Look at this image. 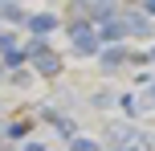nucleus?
I'll use <instances>...</instances> for the list:
<instances>
[{
  "mask_svg": "<svg viewBox=\"0 0 155 151\" xmlns=\"http://www.w3.org/2000/svg\"><path fill=\"white\" fill-rule=\"evenodd\" d=\"M147 98H155V82H151V86H147Z\"/></svg>",
  "mask_w": 155,
  "mask_h": 151,
  "instance_id": "17",
  "label": "nucleus"
},
{
  "mask_svg": "<svg viewBox=\"0 0 155 151\" xmlns=\"http://www.w3.org/2000/svg\"><path fill=\"white\" fill-rule=\"evenodd\" d=\"M118 21H123V25H127V33H135V37H147V33H151V25H147V16H143V12L123 8V16H118Z\"/></svg>",
  "mask_w": 155,
  "mask_h": 151,
  "instance_id": "5",
  "label": "nucleus"
},
{
  "mask_svg": "<svg viewBox=\"0 0 155 151\" xmlns=\"http://www.w3.org/2000/svg\"><path fill=\"white\" fill-rule=\"evenodd\" d=\"M127 61H131V49H127V45H110V49H102V70H106V74H118Z\"/></svg>",
  "mask_w": 155,
  "mask_h": 151,
  "instance_id": "3",
  "label": "nucleus"
},
{
  "mask_svg": "<svg viewBox=\"0 0 155 151\" xmlns=\"http://www.w3.org/2000/svg\"><path fill=\"white\" fill-rule=\"evenodd\" d=\"M0 78H4V57H0Z\"/></svg>",
  "mask_w": 155,
  "mask_h": 151,
  "instance_id": "18",
  "label": "nucleus"
},
{
  "mask_svg": "<svg viewBox=\"0 0 155 151\" xmlns=\"http://www.w3.org/2000/svg\"><path fill=\"white\" fill-rule=\"evenodd\" d=\"M139 135V127H135V123H114V127H106V139L110 143H114V151L127 143V139H135Z\"/></svg>",
  "mask_w": 155,
  "mask_h": 151,
  "instance_id": "6",
  "label": "nucleus"
},
{
  "mask_svg": "<svg viewBox=\"0 0 155 151\" xmlns=\"http://www.w3.org/2000/svg\"><path fill=\"white\" fill-rule=\"evenodd\" d=\"M53 29H57V16H53V12H33V16H29V33H33V37L45 41Z\"/></svg>",
  "mask_w": 155,
  "mask_h": 151,
  "instance_id": "4",
  "label": "nucleus"
},
{
  "mask_svg": "<svg viewBox=\"0 0 155 151\" xmlns=\"http://www.w3.org/2000/svg\"><path fill=\"white\" fill-rule=\"evenodd\" d=\"M25 151H45V147H41V143H25Z\"/></svg>",
  "mask_w": 155,
  "mask_h": 151,
  "instance_id": "16",
  "label": "nucleus"
},
{
  "mask_svg": "<svg viewBox=\"0 0 155 151\" xmlns=\"http://www.w3.org/2000/svg\"><path fill=\"white\" fill-rule=\"evenodd\" d=\"M110 102H118V98H114V94H106V90H98V94H94V106H98V110H106Z\"/></svg>",
  "mask_w": 155,
  "mask_h": 151,
  "instance_id": "14",
  "label": "nucleus"
},
{
  "mask_svg": "<svg viewBox=\"0 0 155 151\" xmlns=\"http://www.w3.org/2000/svg\"><path fill=\"white\" fill-rule=\"evenodd\" d=\"M118 106H123L127 114H135V110H139V102H135V94H123V98H118Z\"/></svg>",
  "mask_w": 155,
  "mask_h": 151,
  "instance_id": "15",
  "label": "nucleus"
},
{
  "mask_svg": "<svg viewBox=\"0 0 155 151\" xmlns=\"http://www.w3.org/2000/svg\"><path fill=\"white\" fill-rule=\"evenodd\" d=\"M118 151H151V135H143V131H139V135H135V139H127Z\"/></svg>",
  "mask_w": 155,
  "mask_h": 151,
  "instance_id": "10",
  "label": "nucleus"
},
{
  "mask_svg": "<svg viewBox=\"0 0 155 151\" xmlns=\"http://www.w3.org/2000/svg\"><path fill=\"white\" fill-rule=\"evenodd\" d=\"M4 135H8V139H25V135H29V123H8Z\"/></svg>",
  "mask_w": 155,
  "mask_h": 151,
  "instance_id": "12",
  "label": "nucleus"
},
{
  "mask_svg": "<svg viewBox=\"0 0 155 151\" xmlns=\"http://www.w3.org/2000/svg\"><path fill=\"white\" fill-rule=\"evenodd\" d=\"M70 151H102V147L94 143V139H74V143H70Z\"/></svg>",
  "mask_w": 155,
  "mask_h": 151,
  "instance_id": "13",
  "label": "nucleus"
},
{
  "mask_svg": "<svg viewBox=\"0 0 155 151\" xmlns=\"http://www.w3.org/2000/svg\"><path fill=\"white\" fill-rule=\"evenodd\" d=\"M70 41H74V49H78V53H98L102 33L94 29L90 21H74V25H70Z\"/></svg>",
  "mask_w": 155,
  "mask_h": 151,
  "instance_id": "2",
  "label": "nucleus"
},
{
  "mask_svg": "<svg viewBox=\"0 0 155 151\" xmlns=\"http://www.w3.org/2000/svg\"><path fill=\"white\" fill-rule=\"evenodd\" d=\"M98 33H102V41H110V45H118V41L127 37V25H123V21H110V25H102Z\"/></svg>",
  "mask_w": 155,
  "mask_h": 151,
  "instance_id": "8",
  "label": "nucleus"
},
{
  "mask_svg": "<svg viewBox=\"0 0 155 151\" xmlns=\"http://www.w3.org/2000/svg\"><path fill=\"white\" fill-rule=\"evenodd\" d=\"M49 123H53V127H57V135H61V139H70V143L78 139V135H74V131H78V127H74V119H65V114L49 110Z\"/></svg>",
  "mask_w": 155,
  "mask_h": 151,
  "instance_id": "7",
  "label": "nucleus"
},
{
  "mask_svg": "<svg viewBox=\"0 0 155 151\" xmlns=\"http://www.w3.org/2000/svg\"><path fill=\"white\" fill-rule=\"evenodd\" d=\"M0 33H4V29H0Z\"/></svg>",
  "mask_w": 155,
  "mask_h": 151,
  "instance_id": "20",
  "label": "nucleus"
},
{
  "mask_svg": "<svg viewBox=\"0 0 155 151\" xmlns=\"http://www.w3.org/2000/svg\"><path fill=\"white\" fill-rule=\"evenodd\" d=\"M0 53H21V49H16V33H0Z\"/></svg>",
  "mask_w": 155,
  "mask_h": 151,
  "instance_id": "11",
  "label": "nucleus"
},
{
  "mask_svg": "<svg viewBox=\"0 0 155 151\" xmlns=\"http://www.w3.org/2000/svg\"><path fill=\"white\" fill-rule=\"evenodd\" d=\"M0 21H12V25H25L29 16H25V8H16V4H0Z\"/></svg>",
  "mask_w": 155,
  "mask_h": 151,
  "instance_id": "9",
  "label": "nucleus"
},
{
  "mask_svg": "<svg viewBox=\"0 0 155 151\" xmlns=\"http://www.w3.org/2000/svg\"><path fill=\"white\" fill-rule=\"evenodd\" d=\"M151 61H155V49H151Z\"/></svg>",
  "mask_w": 155,
  "mask_h": 151,
  "instance_id": "19",
  "label": "nucleus"
},
{
  "mask_svg": "<svg viewBox=\"0 0 155 151\" xmlns=\"http://www.w3.org/2000/svg\"><path fill=\"white\" fill-rule=\"evenodd\" d=\"M25 61H37V70L45 74V78H57V74H61V57H57L41 37H33L29 45H25Z\"/></svg>",
  "mask_w": 155,
  "mask_h": 151,
  "instance_id": "1",
  "label": "nucleus"
}]
</instances>
